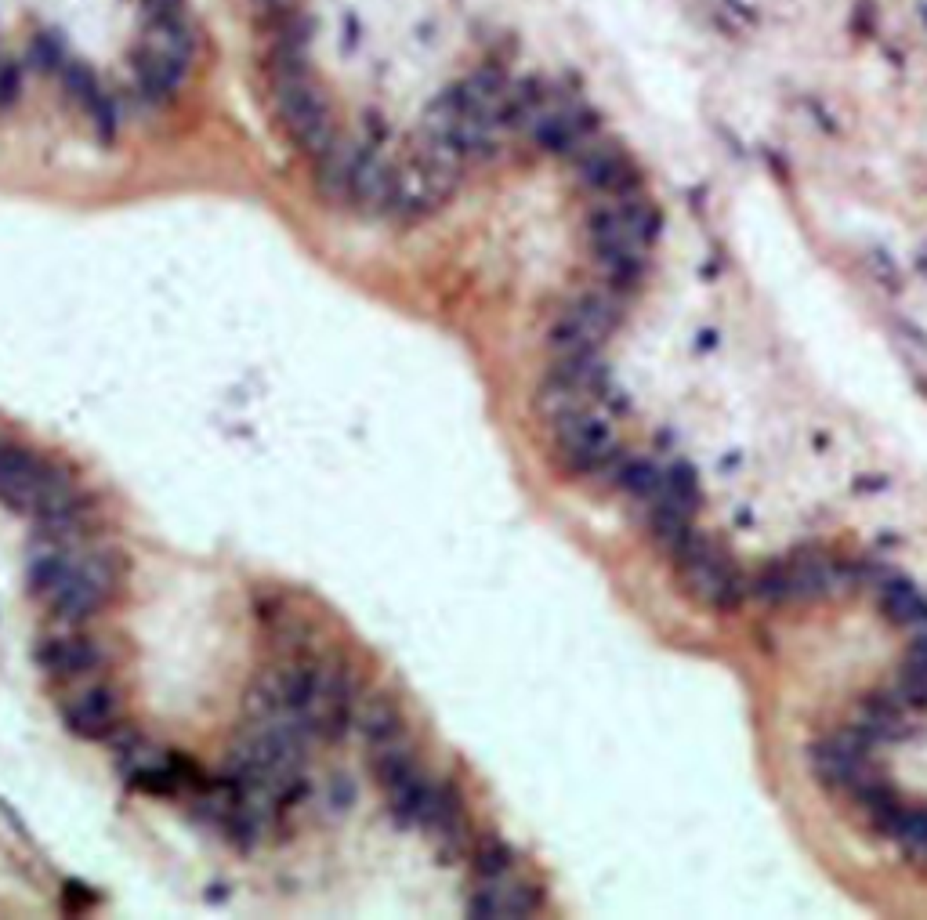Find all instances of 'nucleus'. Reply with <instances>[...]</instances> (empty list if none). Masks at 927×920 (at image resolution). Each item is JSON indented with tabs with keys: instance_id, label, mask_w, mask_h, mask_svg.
<instances>
[{
	"instance_id": "nucleus-19",
	"label": "nucleus",
	"mask_w": 927,
	"mask_h": 920,
	"mask_svg": "<svg viewBox=\"0 0 927 920\" xmlns=\"http://www.w3.org/2000/svg\"><path fill=\"white\" fill-rule=\"evenodd\" d=\"M887 830L913 855H927V808H899Z\"/></svg>"
},
{
	"instance_id": "nucleus-5",
	"label": "nucleus",
	"mask_w": 927,
	"mask_h": 920,
	"mask_svg": "<svg viewBox=\"0 0 927 920\" xmlns=\"http://www.w3.org/2000/svg\"><path fill=\"white\" fill-rule=\"evenodd\" d=\"M551 432H554V453L576 475L616 468V460H620L612 427L594 406H576L565 413H554Z\"/></svg>"
},
{
	"instance_id": "nucleus-21",
	"label": "nucleus",
	"mask_w": 927,
	"mask_h": 920,
	"mask_svg": "<svg viewBox=\"0 0 927 920\" xmlns=\"http://www.w3.org/2000/svg\"><path fill=\"white\" fill-rule=\"evenodd\" d=\"M330 805H333V812H348L355 805V783L345 779V776H337L330 783Z\"/></svg>"
},
{
	"instance_id": "nucleus-1",
	"label": "nucleus",
	"mask_w": 927,
	"mask_h": 920,
	"mask_svg": "<svg viewBox=\"0 0 927 920\" xmlns=\"http://www.w3.org/2000/svg\"><path fill=\"white\" fill-rule=\"evenodd\" d=\"M0 504L18 514H33L44 533H58L73 526L84 497L69 471H62L47 456L25 446L4 442L0 446Z\"/></svg>"
},
{
	"instance_id": "nucleus-4",
	"label": "nucleus",
	"mask_w": 927,
	"mask_h": 920,
	"mask_svg": "<svg viewBox=\"0 0 927 920\" xmlns=\"http://www.w3.org/2000/svg\"><path fill=\"white\" fill-rule=\"evenodd\" d=\"M275 109L287 134L308 152V156H326L333 149V113L323 95V87L301 69L297 58H287L275 73Z\"/></svg>"
},
{
	"instance_id": "nucleus-9",
	"label": "nucleus",
	"mask_w": 927,
	"mask_h": 920,
	"mask_svg": "<svg viewBox=\"0 0 927 920\" xmlns=\"http://www.w3.org/2000/svg\"><path fill=\"white\" fill-rule=\"evenodd\" d=\"M870 743L862 740V732L855 735H833V740H819L812 747V772L822 786H837V790H866L873 783L870 764H866Z\"/></svg>"
},
{
	"instance_id": "nucleus-6",
	"label": "nucleus",
	"mask_w": 927,
	"mask_h": 920,
	"mask_svg": "<svg viewBox=\"0 0 927 920\" xmlns=\"http://www.w3.org/2000/svg\"><path fill=\"white\" fill-rule=\"evenodd\" d=\"M674 562H677V573L685 576V587L692 598H699L703 605H714V609H728L739 602V576L728 562V555L710 544L706 536H689L681 547L674 551Z\"/></svg>"
},
{
	"instance_id": "nucleus-23",
	"label": "nucleus",
	"mask_w": 927,
	"mask_h": 920,
	"mask_svg": "<svg viewBox=\"0 0 927 920\" xmlns=\"http://www.w3.org/2000/svg\"><path fill=\"white\" fill-rule=\"evenodd\" d=\"M258 4H272L275 8V4H287V0H258Z\"/></svg>"
},
{
	"instance_id": "nucleus-3",
	"label": "nucleus",
	"mask_w": 927,
	"mask_h": 920,
	"mask_svg": "<svg viewBox=\"0 0 927 920\" xmlns=\"http://www.w3.org/2000/svg\"><path fill=\"white\" fill-rule=\"evenodd\" d=\"M189 62H192V37L185 18L174 8H152L134 51V73L142 91H149V98L174 95L185 73H189Z\"/></svg>"
},
{
	"instance_id": "nucleus-18",
	"label": "nucleus",
	"mask_w": 927,
	"mask_h": 920,
	"mask_svg": "<svg viewBox=\"0 0 927 920\" xmlns=\"http://www.w3.org/2000/svg\"><path fill=\"white\" fill-rule=\"evenodd\" d=\"M69 569H73L69 555L54 544V547L37 551V555L29 558V565H25V584H29V591H33V594H51L62 580H66Z\"/></svg>"
},
{
	"instance_id": "nucleus-2",
	"label": "nucleus",
	"mask_w": 927,
	"mask_h": 920,
	"mask_svg": "<svg viewBox=\"0 0 927 920\" xmlns=\"http://www.w3.org/2000/svg\"><path fill=\"white\" fill-rule=\"evenodd\" d=\"M660 229L656 207L641 200H623L612 207H598L587 222L591 232V251L605 265V272L616 283H631L645 268V251Z\"/></svg>"
},
{
	"instance_id": "nucleus-16",
	"label": "nucleus",
	"mask_w": 927,
	"mask_h": 920,
	"mask_svg": "<svg viewBox=\"0 0 927 920\" xmlns=\"http://www.w3.org/2000/svg\"><path fill=\"white\" fill-rule=\"evenodd\" d=\"M880 609L899 627H927V598L906 580H891L880 587Z\"/></svg>"
},
{
	"instance_id": "nucleus-10",
	"label": "nucleus",
	"mask_w": 927,
	"mask_h": 920,
	"mask_svg": "<svg viewBox=\"0 0 927 920\" xmlns=\"http://www.w3.org/2000/svg\"><path fill=\"white\" fill-rule=\"evenodd\" d=\"M420 830L431 837V844H435L442 855H460L464 844H468V834H471V826H468V812H464V801H460V793L446 783H435V790H431L427 797V805L420 812Z\"/></svg>"
},
{
	"instance_id": "nucleus-11",
	"label": "nucleus",
	"mask_w": 927,
	"mask_h": 920,
	"mask_svg": "<svg viewBox=\"0 0 927 920\" xmlns=\"http://www.w3.org/2000/svg\"><path fill=\"white\" fill-rule=\"evenodd\" d=\"M468 913L482 920H518V916L536 913V895L511 873L485 877L468 902Z\"/></svg>"
},
{
	"instance_id": "nucleus-17",
	"label": "nucleus",
	"mask_w": 927,
	"mask_h": 920,
	"mask_svg": "<svg viewBox=\"0 0 927 920\" xmlns=\"http://www.w3.org/2000/svg\"><path fill=\"white\" fill-rule=\"evenodd\" d=\"M616 482H620L631 497L648 504L660 493L663 471H660V464H652V460H645V456H620L616 460Z\"/></svg>"
},
{
	"instance_id": "nucleus-12",
	"label": "nucleus",
	"mask_w": 927,
	"mask_h": 920,
	"mask_svg": "<svg viewBox=\"0 0 927 920\" xmlns=\"http://www.w3.org/2000/svg\"><path fill=\"white\" fill-rule=\"evenodd\" d=\"M62 721H66V728L76 740H102L120 721V692H113L109 685L87 689L73 703H66Z\"/></svg>"
},
{
	"instance_id": "nucleus-14",
	"label": "nucleus",
	"mask_w": 927,
	"mask_h": 920,
	"mask_svg": "<svg viewBox=\"0 0 927 920\" xmlns=\"http://www.w3.org/2000/svg\"><path fill=\"white\" fill-rule=\"evenodd\" d=\"M352 725L359 728V735L366 740V747H381V743H388V740L406 735L403 714H398V707H395L391 699H384V696H374V699H366V703H355Z\"/></svg>"
},
{
	"instance_id": "nucleus-15",
	"label": "nucleus",
	"mask_w": 927,
	"mask_h": 920,
	"mask_svg": "<svg viewBox=\"0 0 927 920\" xmlns=\"http://www.w3.org/2000/svg\"><path fill=\"white\" fill-rule=\"evenodd\" d=\"M580 178L598 192H623L631 185V163L616 149H583L580 152Z\"/></svg>"
},
{
	"instance_id": "nucleus-7",
	"label": "nucleus",
	"mask_w": 927,
	"mask_h": 920,
	"mask_svg": "<svg viewBox=\"0 0 927 920\" xmlns=\"http://www.w3.org/2000/svg\"><path fill=\"white\" fill-rule=\"evenodd\" d=\"M616 326V309L601 294H583L551 326V355H594Z\"/></svg>"
},
{
	"instance_id": "nucleus-20",
	"label": "nucleus",
	"mask_w": 927,
	"mask_h": 920,
	"mask_svg": "<svg viewBox=\"0 0 927 920\" xmlns=\"http://www.w3.org/2000/svg\"><path fill=\"white\" fill-rule=\"evenodd\" d=\"M475 873L485 880V877H500V873H511V851L507 844H497V841H489L478 848L475 855Z\"/></svg>"
},
{
	"instance_id": "nucleus-13",
	"label": "nucleus",
	"mask_w": 927,
	"mask_h": 920,
	"mask_svg": "<svg viewBox=\"0 0 927 920\" xmlns=\"http://www.w3.org/2000/svg\"><path fill=\"white\" fill-rule=\"evenodd\" d=\"M37 663L54 678H76L102 667V649L91 638H47L37 649Z\"/></svg>"
},
{
	"instance_id": "nucleus-8",
	"label": "nucleus",
	"mask_w": 927,
	"mask_h": 920,
	"mask_svg": "<svg viewBox=\"0 0 927 920\" xmlns=\"http://www.w3.org/2000/svg\"><path fill=\"white\" fill-rule=\"evenodd\" d=\"M109 591H113L109 565L102 558H91L84 565H73L66 580L51 591V612L62 623H84L105 605Z\"/></svg>"
},
{
	"instance_id": "nucleus-22",
	"label": "nucleus",
	"mask_w": 927,
	"mask_h": 920,
	"mask_svg": "<svg viewBox=\"0 0 927 920\" xmlns=\"http://www.w3.org/2000/svg\"><path fill=\"white\" fill-rule=\"evenodd\" d=\"M66 902L73 906V909H87L91 902H95V892H87L84 884H76V880H69L66 884Z\"/></svg>"
}]
</instances>
